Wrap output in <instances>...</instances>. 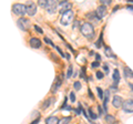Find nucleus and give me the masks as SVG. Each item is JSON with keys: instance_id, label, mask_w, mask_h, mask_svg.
I'll use <instances>...</instances> for the list:
<instances>
[{"instance_id": "obj_3", "label": "nucleus", "mask_w": 133, "mask_h": 124, "mask_svg": "<svg viewBox=\"0 0 133 124\" xmlns=\"http://www.w3.org/2000/svg\"><path fill=\"white\" fill-rule=\"evenodd\" d=\"M12 11L14 13H16L17 16H23L27 13V8L26 5H22V3H15L12 6Z\"/></svg>"}, {"instance_id": "obj_36", "label": "nucleus", "mask_w": 133, "mask_h": 124, "mask_svg": "<svg viewBox=\"0 0 133 124\" xmlns=\"http://www.w3.org/2000/svg\"><path fill=\"white\" fill-rule=\"evenodd\" d=\"M38 122H39V119H37L36 121H35V122H32L31 124H38Z\"/></svg>"}, {"instance_id": "obj_9", "label": "nucleus", "mask_w": 133, "mask_h": 124, "mask_svg": "<svg viewBox=\"0 0 133 124\" xmlns=\"http://www.w3.org/2000/svg\"><path fill=\"white\" fill-rule=\"evenodd\" d=\"M112 105H113L114 107H116V109L122 107V105H123V99L121 97H119V95H114L113 100H112Z\"/></svg>"}, {"instance_id": "obj_37", "label": "nucleus", "mask_w": 133, "mask_h": 124, "mask_svg": "<svg viewBox=\"0 0 133 124\" xmlns=\"http://www.w3.org/2000/svg\"><path fill=\"white\" fill-rule=\"evenodd\" d=\"M103 68H104V71H105V72H108V71H109V69H108V67H107V65H104V67H103Z\"/></svg>"}, {"instance_id": "obj_14", "label": "nucleus", "mask_w": 133, "mask_h": 124, "mask_svg": "<svg viewBox=\"0 0 133 124\" xmlns=\"http://www.w3.org/2000/svg\"><path fill=\"white\" fill-rule=\"evenodd\" d=\"M112 79H113V81H114V85L116 86V84L120 82V72H119V70H114L113 74H112Z\"/></svg>"}, {"instance_id": "obj_24", "label": "nucleus", "mask_w": 133, "mask_h": 124, "mask_svg": "<svg viewBox=\"0 0 133 124\" xmlns=\"http://www.w3.org/2000/svg\"><path fill=\"white\" fill-rule=\"evenodd\" d=\"M72 71H73V69H72V65H69V68H68V71H66V78H70L72 75Z\"/></svg>"}, {"instance_id": "obj_4", "label": "nucleus", "mask_w": 133, "mask_h": 124, "mask_svg": "<svg viewBox=\"0 0 133 124\" xmlns=\"http://www.w3.org/2000/svg\"><path fill=\"white\" fill-rule=\"evenodd\" d=\"M17 24H18V27L21 29V30H23V31H27L29 28H30V24H31V22H30V20L29 19H26V18H20L19 20H18V22H17Z\"/></svg>"}, {"instance_id": "obj_40", "label": "nucleus", "mask_w": 133, "mask_h": 124, "mask_svg": "<svg viewBox=\"0 0 133 124\" xmlns=\"http://www.w3.org/2000/svg\"><path fill=\"white\" fill-rule=\"evenodd\" d=\"M129 86H130V88L133 90V84H132V83H129Z\"/></svg>"}, {"instance_id": "obj_1", "label": "nucleus", "mask_w": 133, "mask_h": 124, "mask_svg": "<svg viewBox=\"0 0 133 124\" xmlns=\"http://www.w3.org/2000/svg\"><path fill=\"white\" fill-rule=\"evenodd\" d=\"M80 31H81V33L84 37H87L88 39H92L94 37V29H93V26L90 22L82 23L81 27H80Z\"/></svg>"}, {"instance_id": "obj_34", "label": "nucleus", "mask_w": 133, "mask_h": 124, "mask_svg": "<svg viewBox=\"0 0 133 124\" xmlns=\"http://www.w3.org/2000/svg\"><path fill=\"white\" fill-rule=\"evenodd\" d=\"M127 9H128V10H130L131 12H133V6H131V5H128Z\"/></svg>"}, {"instance_id": "obj_15", "label": "nucleus", "mask_w": 133, "mask_h": 124, "mask_svg": "<svg viewBox=\"0 0 133 124\" xmlns=\"http://www.w3.org/2000/svg\"><path fill=\"white\" fill-rule=\"evenodd\" d=\"M59 123V120L57 116H49L45 120V124H58Z\"/></svg>"}, {"instance_id": "obj_19", "label": "nucleus", "mask_w": 133, "mask_h": 124, "mask_svg": "<svg viewBox=\"0 0 133 124\" xmlns=\"http://www.w3.org/2000/svg\"><path fill=\"white\" fill-rule=\"evenodd\" d=\"M104 53H105V56L107 57H112V58H115V56L113 54V52H112V50H111V49L110 48H105L104 49Z\"/></svg>"}, {"instance_id": "obj_12", "label": "nucleus", "mask_w": 133, "mask_h": 124, "mask_svg": "<svg viewBox=\"0 0 133 124\" xmlns=\"http://www.w3.org/2000/svg\"><path fill=\"white\" fill-rule=\"evenodd\" d=\"M109 99H110V91L107 90L104 92V99H103V110H104V112L108 111V102H109Z\"/></svg>"}, {"instance_id": "obj_21", "label": "nucleus", "mask_w": 133, "mask_h": 124, "mask_svg": "<svg viewBox=\"0 0 133 124\" xmlns=\"http://www.w3.org/2000/svg\"><path fill=\"white\" fill-rule=\"evenodd\" d=\"M70 120H71V118L68 116V118H63V119H61L59 120V123L58 124H68L70 122Z\"/></svg>"}, {"instance_id": "obj_26", "label": "nucleus", "mask_w": 133, "mask_h": 124, "mask_svg": "<svg viewBox=\"0 0 133 124\" xmlns=\"http://www.w3.org/2000/svg\"><path fill=\"white\" fill-rule=\"evenodd\" d=\"M73 86H74V89H76V90H80L81 89V83L79 81H76L73 83Z\"/></svg>"}, {"instance_id": "obj_6", "label": "nucleus", "mask_w": 133, "mask_h": 124, "mask_svg": "<svg viewBox=\"0 0 133 124\" xmlns=\"http://www.w3.org/2000/svg\"><path fill=\"white\" fill-rule=\"evenodd\" d=\"M26 8H27V13L30 16V17H32V16L36 15V12H37V6H36L35 2L28 1L27 5H26Z\"/></svg>"}, {"instance_id": "obj_29", "label": "nucleus", "mask_w": 133, "mask_h": 124, "mask_svg": "<svg viewBox=\"0 0 133 124\" xmlns=\"http://www.w3.org/2000/svg\"><path fill=\"white\" fill-rule=\"evenodd\" d=\"M70 100H71L72 102L76 101V94H74V92H71V93H70Z\"/></svg>"}, {"instance_id": "obj_27", "label": "nucleus", "mask_w": 133, "mask_h": 124, "mask_svg": "<svg viewBox=\"0 0 133 124\" xmlns=\"http://www.w3.org/2000/svg\"><path fill=\"white\" fill-rule=\"evenodd\" d=\"M95 75H97V78L99 80H101V79H103V75H104V74H103L101 71H98L97 73H95Z\"/></svg>"}, {"instance_id": "obj_22", "label": "nucleus", "mask_w": 133, "mask_h": 124, "mask_svg": "<svg viewBox=\"0 0 133 124\" xmlns=\"http://www.w3.org/2000/svg\"><path fill=\"white\" fill-rule=\"evenodd\" d=\"M38 5H39L41 8H47L48 0H39V1H38Z\"/></svg>"}, {"instance_id": "obj_13", "label": "nucleus", "mask_w": 133, "mask_h": 124, "mask_svg": "<svg viewBox=\"0 0 133 124\" xmlns=\"http://www.w3.org/2000/svg\"><path fill=\"white\" fill-rule=\"evenodd\" d=\"M53 101H55V99L53 98H49V99H47L43 103H42V105H41V107H42V110H45V109H48V107L50 106L53 103Z\"/></svg>"}, {"instance_id": "obj_20", "label": "nucleus", "mask_w": 133, "mask_h": 124, "mask_svg": "<svg viewBox=\"0 0 133 124\" xmlns=\"http://www.w3.org/2000/svg\"><path fill=\"white\" fill-rule=\"evenodd\" d=\"M97 91H98V95H99V99L100 100H103V99H104V92H103L102 91V89L101 88H97Z\"/></svg>"}, {"instance_id": "obj_25", "label": "nucleus", "mask_w": 133, "mask_h": 124, "mask_svg": "<svg viewBox=\"0 0 133 124\" xmlns=\"http://www.w3.org/2000/svg\"><path fill=\"white\" fill-rule=\"evenodd\" d=\"M89 115H90V118H91V119H92V120H95V119H97V118H98V115H97V114H95V113H94V112H93V111H92V110H91V109L89 110Z\"/></svg>"}, {"instance_id": "obj_2", "label": "nucleus", "mask_w": 133, "mask_h": 124, "mask_svg": "<svg viewBox=\"0 0 133 124\" xmlns=\"http://www.w3.org/2000/svg\"><path fill=\"white\" fill-rule=\"evenodd\" d=\"M73 17H74V13H73L72 10H69V11L64 12V13L61 16V19H60L61 24L62 26H68V24H70L72 22Z\"/></svg>"}, {"instance_id": "obj_7", "label": "nucleus", "mask_w": 133, "mask_h": 124, "mask_svg": "<svg viewBox=\"0 0 133 124\" xmlns=\"http://www.w3.org/2000/svg\"><path fill=\"white\" fill-rule=\"evenodd\" d=\"M58 7H59V11L63 15L64 12L69 11L70 9H71V3L68 2V1H64V0H62V1L59 2V6Z\"/></svg>"}, {"instance_id": "obj_38", "label": "nucleus", "mask_w": 133, "mask_h": 124, "mask_svg": "<svg viewBox=\"0 0 133 124\" xmlns=\"http://www.w3.org/2000/svg\"><path fill=\"white\" fill-rule=\"evenodd\" d=\"M89 95L91 97V99H93V95H92V93H91V91L89 90Z\"/></svg>"}, {"instance_id": "obj_32", "label": "nucleus", "mask_w": 133, "mask_h": 124, "mask_svg": "<svg viewBox=\"0 0 133 124\" xmlns=\"http://www.w3.org/2000/svg\"><path fill=\"white\" fill-rule=\"evenodd\" d=\"M102 5L103 6H104V5H110V3H111V0H102Z\"/></svg>"}, {"instance_id": "obj_33", "label": "nucleus", "mask_w": 133, "mask_h": 124, "mask_svg": "<svg viewBox=\"0 0 133 124\" xmlns=\"http://www.w3.org/2000/svg\"><path fill=\"white\" fill-rule=\"evenodd\" d=\"M56 49H57V50H58V52H59V53H60V54H61V57H65V56H64V53H63V52H62V50H61V49H60L59 47H56Z\"/></svg>"}, {"instance_id": "obj_31", "label": "nucleus", "mask_w": 133, "mask_h": 124, "mask_svg": "<svg viewBox=\"0 0 133 124\" xmlns=\"http://www.w3.org/2000/svg\"><path fill=\"white\" fill-rule=\"evenodd\" d=\"M91 65H92V68H98L100 65V63L98 61H94V62H92V64H91Z\"/></svg>"}, {"instance_id": "obj_11", "label": "nucleus", "mask_w": 133, "mask_h": 124, "mask_svg": "<svg viewBox=\"0 0 133 124\" xmlns=\"http://www.w3.org/2000/svg\"><path fill=\"white\" fill-rule=\"evenodd\" d=\"M29 44H30L31 48H35V49H38L41 47V40L38 38H31L29 40Z\"/></svg>"}, {"instance_id": "obj_30", "label": "nucleus", "mask_w": 133, "mask_h": 124, "mask_svg": "<svg viewBox=\"0 0 133 124\" xmlns=\"http://www.w3.org/2000/svg\"><path fill=\"white\" fill-rule=\"evenodd\" d=\"M35 29L37 30V32H39V33H43V30L39 26H35Z\"/></svg>"}, {"instance_id": "obj_18", "label": "nucleus", "mask_w": 133, "mask_h": 124, "mask_svg": "<svg viewBox=\"0 0 133 124\" xmlns=\"http://www.w3.org/2000/svg\"><path fill=\"white\" fill-rule=\"evenodd\" d=\"M124 72H125V75L128 78H132V79H133V72H132V70L130 68L125 67V68H124Z\"/></svg>"}, {"instance_id": "obj_8", "label": "nucleus", "mask_w": 133, "mask_h": 124, "mask_svg": "<svg viewBox=\"0 0 133 124\" xmlns=\"http://www.w3.org/2000/svg\"><path fill=\"white\" fill-rule=\"evenodd\" d=\"M122 109L124 112L127 113H132L133 112V100H127L123 102Z\"/></svg>"}, {"instance_id": "obj_35", "label": "nucleus", "mask_w": 133, "mask_h": 124, "mask_svg": "<svg viewBox=\"0 0 133 124\" xmlns=\"http://www.w3.org/2000/svg\"><path fill=\"white\" fill-rule=\"evenodd\" d=\"M98 110H99V113H100V115H101L102 114V112H103V111H102V109H101V106H98Z\"/></svg>"}, {"instance_id": "obj_16", "label": "nucleus", "mask_w": 133, "mask_h": 124, "mask_svg": "<svg viewBox=\"0 0 133 124\" xmlns=\"http://www.w3.org/2000/svg\"><path fill=\"white\" fill-rule=\"evenodd\" d=\"M105 121H107V123H108V124H115L116 120H115V118L113 116V115L107 114V116H105Z\"/></svg>"}, {"instance_id": "obj_41", "label": "nucleus", "mask_w": 133, "mask_h": 124, "mask_svg": "<svg viewBox=\"0 0 133 124\" xmlns=\"http://www.w3.org/2000/svg\"><path fill=\"white\" fill-rule=\"evenodd\" d=\"M129 2H131V3H133V0H128Z\"/></svg>"}, {"instance_id": "obj_23", "label": "nucleus", "mask_w": 133, "mask_h": 124, "mask_svg": "<svg viewBox=\"0 0 133 124\" xmlns=\"http://www.w3.org/2000/svg\"><path fill=\"white\" fill-rule=\"evenodd\" d=\"M102 38H103V35L101 33V36H100V38H99V40L95 42V47L97 48H101V42H102Z\"/></svg>"}, {"instance_id": "obj_10", "label": "nucleus", "mask_w": 133, "mask_h": 124, "mask_svg": "<svg viewBox=\"0 0 133 124\" xmlns=\"http://www.w3.org/2000/svg\"><path fill=\"white\" fill-rule=\"evenodd\" d=\"M95 13H97V16H98V18L99 19H101V18H103L104 16L107 15V8H105V6H100V7H98V9L95 10Z\"/></svg>"}, {"instance_id": "obj_17", "label": "nucleus", "mask_w": 133, "mask_h": 124, "mask_svg": "<svg viewBox=\"0 0 133 124\" xmlns=\"http://www.w3.org/2000/svg\"><path fill=\"white\" fill-rule=\"evenodd\" d=\"M87 18H91L90 20H93V19H95V21H99V18H98V16H97V13H95V12H89L88 15H87Z\"/></svg>"}, {"instance_id": "obj_39", "label": "nucleus", "mask_w": 133, "mask_h": 124, "mask_svg": "<svg viewBox=\"0 0 133 124\" xmlns=\"http://www.w3.org/2000/svg\"><path fill=\"white\" fill-rule=\"evenodd\" d=\"M95 58H97V60H100V56L97 54V53H95Z\"/></svg>"}, {"instance_id": "obj_28", "label": "nucleus", "mask_w": 133, "mask_h": 124, "mask_svg": "<svg viewBox=\"0 0 133 124\" xmlns=\"http://www.w3.org/2000/svg\"><path fill=\"white\" fill-rule=\"evenodd\" d=\"M44 41H45V42H47V43H49L50 45H52V47H55V48H56L55 43H53V42H52V41L50 40V39H48V38H44Z\"/></svg>"}, {"instance_id": "obj_5", "label": "nucleus", "mask_w": 133, "mask_h": 124, "mask_svg": "<svg viewBox=\"0 0 133 124\" xmlns=\"http://www.w3.org/2000/svg\"><path fill=\"white\" fill-rule=\"evenodd\" d=\"M58 6H59V2L56 1V0H48V5H47V11L49 13H55Z\"/></svg>"}]
</instances>
